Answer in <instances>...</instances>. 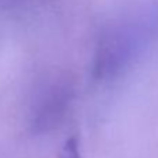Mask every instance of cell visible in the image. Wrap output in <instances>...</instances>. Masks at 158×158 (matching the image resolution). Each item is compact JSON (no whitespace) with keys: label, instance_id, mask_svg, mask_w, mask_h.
Returning <instances> with one entry per match:
<instances>
[{"label":"cell","instance_id":"obj_1","mask_svg":"<svg viewBox=\"0 0 158 158\" xmlns=\"http://www.w3.org/2000/svg\"><path fill=\"white\" fill-rule=\"evenodd\" d=\"M158 44V0H143L112 17L95 44L93 72L98 80L122 76Z\"/></svg>","mask_w":158,"mask_h":158},{"label":"cell","instance_id":"obj_2","mask_svg":"<svg viewBox=\"0 0 158 158\" xmlns=\"http://www.w3.org/2000/svg\"><path fill=\"white\" fill-rule=\"evenodd\" d=\"M73 99V88L69 81L53 80L45 84L31 110V126L38 131H48L57 126Z\"/></svg>","mask_w":158,"mask_h":158},{"label":"cell","instance_id":"obj_3","mask_svg":"<svg viewBox=\"0 0 158 158\" xmlns=\"http://www.w3.org/2000/svg\"><path fill=\"white\" fill-rule=\"evenodd\" d=\"M42 0H0V10H14L21 7L32 6Z\"/></svg>","mask_w":158,"mask_h":158},{"label":"cell","instance_id":"obj_4","mask_svg":"<svg viewBox=\"0 0 158 158\" xmlns=\"http://www.w3.org/2000/svg\"><path fill=\"white\" fill-rule=\"evenodd\" d=\"M62 158H81L76 139H70L69 141H66L64 147H63Z\"/></svg>","mask_w":158,"mask_h":158}]
</instances>
